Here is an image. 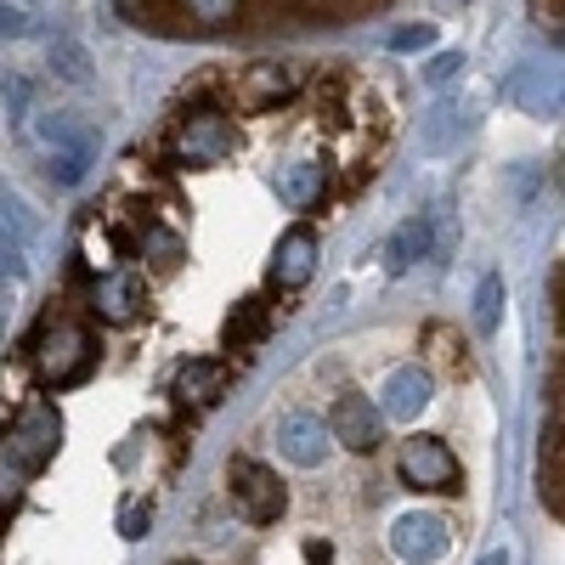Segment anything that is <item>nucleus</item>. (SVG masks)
Returning a JSON list of instances; mask_svg holds the SVG:
<instances>
[{
  "label": "nucleus",
  "instance_id": "3",
  "mask_svg": "<svg viewBox=\"0 0 565 565\" xmlns=\"http://www.w3.org/2000/svg\"><path fill=\"white\" fill-rule=\"evenodd\" d=\"M226 481H232V498H238V509L249 514L255 526H271L277 514H282V481L271 476L266 463H255V458H232L226 463Z\"/></svg>",
  "mask_w": 565,
  "mask_h": 565
},
{
  "label": "nucleus",
  "instance_id": "12",
  "mask_svg": "<svg viewBox=\"0 0 565 565\" xmlns=\"http://www.w3.org/2000/svg\"><path fill=\"white\" fill-rule=\"evenodd\" d=\"M40 136H45V148H52V159H68V164L90 170L97 136H90L85 119H74V114H45V119H40Z\"/></svg>",
  "mask_w": 565,
  "mask_h": 565
},
{
  "label": "nucleus",
  "instance_id": "9",
  "mask_svg": "<svg viewBox=\"0 0 565 565\" xmlns=\"http://www.w3.org/2000/svg\"><path fill=\"white\" fill-rule=\"evenodd\" d=\"M430 391H436V385H430V373H424L418 362H407V367H396L391 380L380 385V413L407 424V418H418L424 407H430Z\"/></svg>",
  "mask_w": 565,
  "mask_h": 565
},
{
  "label": "nucleus",
  "instance_id": "21",
  "mask_svg": "<svg viewBox=\"0 0 565 565\" xmlns=\"http://www.w3.org/2000/svg\"><path fill=\"white\" fill-rule=\"evenodd\" d=\"M277 193H282V204H295V210L317 204V193H322V170H317V164H295V170H282Z\"/></svg>",
  "mask_w": 565,
  "mask_h": 565
},
{
  "label": "nucleus",
  "instance_id": "34",
  "mask_svg": "<svg viewBox=\"0 0 565 565\" xmlns=\"http://www.w3.org/2000/svg\"><path fill=\"white\" fill-rule=\"evenodd\" d=\"M481 565H509V554H503V548H498V554H487V559H481Z\"/></svg>",
  "mask_w": 565,
  "mask_h": 565
},
{
  "label": "nucleus",
  "instance_id": "22",
  "mask_svg": "<svg viewBox=\"0 0 565 565\" xmlns=\"http://www.w3.org/2000/svg\"><path fill=\"white\" fill-rule=\"evenodd\" d=\"M238 7L244 0H181V12L193 23H204V29H226L232 18H238Z\"/></svg>",
  "mask_w": 565,
  "mask_h": 565
},
{
  "label": "nucleus",
  "instance_id": "11",
  "mask_svg": "<svg viewBox=\"0 0 565 565\" xmlns=\"http://www.w3.org/2000/svg\"><path fill=\"white\" fill-rule=\"evenodd\" d=\"M141 300H148V289H141L136 271H103V282L90 289V311L103 322H130L141 311Z\"/></svg>",
  "mask_w": 565,
  "mask_h": 565
},
{
  "label": "nucleus",
  "instance_id": "4",
  "mask_svg": "<svg viewBox=\"0 0 565 565\" xmlns=\"http://www.w3.org/2000/svg\"><path fill=\"white\" fill-rule=\"evenodd\" d=\"M402 481L407 487H424V492H452L458 487V458L447 441L436 436H413L402 447Z\"/></svg>",
  "mask_w": 565,
  "mask_h": 565
},
{
  "label": "nucleus",
  "instance_id": "15",
  "mask_svg": "<svg viewBox=\"0 0 565 565\" xmlns=\"http://www.w3.org/2000/svg\"><path fill=\"white\" fill-rule=\"evenodd\" d=\"M458 136H463V103H458V97H441V103L430 108V119H424V130H418V153L441 159V153H452Z\"/></svg>",
  "mask_w": 565,
  "mask_h": 565
},
{
  "label": "nucleus",
  "instance_id": "24",
  "mask_svg": "<svg viewBox=\"0 0 565 565\" xmlns=\"http://www.w3.org/2000/svg\"><path fill=\"white\" fill-rule=\"evenodd\" d=\"M12 277H23V232L0 221V289H7Z\"/></svg>",
  "mask_w": 565,
  "mask_h": 565
},
{
  "label": "nucleus",
  "instance_id": "29",
  "mask_svg": "<svg viewBox=\"0 0 565 565\" xmlns=\"http://www.w3.org/2000/svg\"><path fill=\"white\" fill-rule=\"evenodd\" d=\"M29 29H34V18L23 7H7V0H0V40H23Z\"/></svg>",
  "mask_w": 565,
  "mask_h": 565
},
{
  "label": "nucleus",
  "instance_id": "35",
  "mask_svg": "<svg viewBox=\"0 0 565 565\" xmlns=\"http://www.w3.org/2000/svg\"><path fill=\"white\" fill-rule=\"evenodd\" d=\"M0 328H7V289H0Z\"/></svg>",
  "mask_w": 565,
  "mask_h": 565
},
{
  "label": "nucleus",
  "instance_id": "31",
  "mask_svg": "<svg viewBox=\"0 0 565 565\" xmlns=\"http://www.w3.org/2000/svg\"><path fill=\"white\" fill-rule=\"evenodd\" d=\"M18 487H23V476H18V469H12V458L0 452V514H7V509L18 503Z\"/></svg>",
  "mask_w": 565,
  "mask_h": 565
},
{
  "label": "nucleus",
  "instance_id": "23",
  "mask_svg": "<svg viewBox=\"0 0 565 565\" xmlns=\"http://www.w3.org/2000/svg\"><path fill=\"white\" fill-rule=\"evenodd\" d=\"M498 311H503V277H481V289H476V328L481 334L498 328Z\"/></svg>",
  "mask_w": 565,
  "mask_h": 565
},
{
  "label": "nucleus",
  "instance_id": "19",
  "mask_svg": "<svg viewBox=\"0 0 565 565\" xmlns=\"http://www.w3.org/2000/svg\"><path fill=\"white\" fill-rule=\"evenodd\" d=\"M424 255H430V221H407L396 238L385 244V271L402 277V271H407L413 260H424Z\"/></svg>",
  "mask_w": 565,
  "mask_h": 565
},
{
  "label": "nucleus",
  "instance_id": "5",
  "mask_svg": "<svg viewBox=\"0 0 565 565\" xmlns=\"http://www.w3.org/2000/svg\"><path fill=\"white\" fill-rule=\"evenodd\" d=\"M328 436H334L340 447H351V452H373L380 436H385V418L373 413L367 396H340L334 407H328Z\"/></svg>",
  "mask_w": 565,
  "mask_h": 565
},
{
  "label": "nucleus",
  "instance_id": "25",
  "mask_svg": "<svg viewBox=\"0 0 565 565\" xmlns=\"http://www.w3.org/2000/svg\"><path fill=\"white\" fill-rule=\"evenodd\" d=\"M430 45H436V23H402V29L391 34V52H396V57L430 52Z\"/></svg>",
  "mask_w": 565,
  "mask_h": 565
},
{
  "label": "nucleus",
  "instance_id": "20",
  "mask_svg": "<svg viewBox=\"0 0 565 565\" xmlns=\"http://www.w3.org/2000/svg\"><path fill=\"white\" fill-rule=\"evenodd\" d=\"M260 334H266V306L244 300L238 311H232V322H226V351H255Z\"/></svg>",
  "mask_w": 565,
  "mask_h": 565
},
{
  "label": "nucleus",
  "instance_id": "8",
  "mask_svg": "<svg viewBox=\"0 0 565 565\" xmlns=\"http://www.w3.org/2000/svg\"><path fill=\"white\" fill-rule=\"evenodd\" d=\"M277 447H282V458H289V463L317 469L328 458V424L311 418V413H282L277 418Z\"/></svg>",
  "mask_w": 565,
  "mask_h": 565
},
{
  "label": "nucleus",
  "instance_id": "36",
  "mask_svg": "<svg viewBox=\"0 0 565 565\" xmlns=\"http://www.w3.org/2000/svg\"><path fill=\"white\" fill-rule=\"evenodd\" d=\"M175 565H193V559H175Z\"/></svg>",
  "mask_w": 565,
  "mask_h": 565
},
{
  "label": "nucleus",
  "instance_id": "7",
  "mask_svg": "<svg viewBox=\"0 0 565 565\" xmlns=\"http://www.w3.org/2000/svg\"><path fill=\"white\" fill-rule=\"evenodd\" d=\"M175 153L193 159V164H215L232 153V125L221 114H186L175 125Z\"/></svg>",
  "mask_w": 565,
  "mask_h": 565
},
{
  "label": "nucleus",
  "instance_id": "32",
  "mask_svg": "<svg viewBox=\"0 0 565 565\" xmlns=\"http://www.w3.org/2000/svg\"><path fill=\"white\" fill-rule=\"evenodd\" d=\"M532 12H537V23H543V29H554V34H559V0H537Z\"/></svg>",
  "mask_w": 565,
  "mask_h": 565
},
{
  "label": "nucleus",
  "instance_id": "1",
  "mask_svg": "<svg viewBox=\"0 0 565 565\" xmlns=\"http://www.w3.org/2000/svg\"><path fill=\"white\" fill-rule=\"evenodd\" d=\"M57 441H63L57 407L52 402H34V407H23V418L12 424V436H7V447H0V452L12 458L18 476H40V469L57 458Z\"/></svg>",
  "mask_w": 565,
  "mask_h": 565
},
{
  "label": "nucleus",
  "instance_id": "16",
  "mask_svg": "<svg viewBox=\"0 0 565 565\" xmlns=\"http://www.w3.org/2000/svg\"><path fill=\"white\" fill-rule=\"evenodd\" d=\"M317 271V238L311 232H289L271 260V282H282V289H300V282Z\"/></svg>",
  "mask_w": 565,
  "mask_h": 565
},
{
  "label": "nucleus",
  "instance_id": "14",
  "mask_svg": "<svg viewBox=\"0 0 565 565\" xmlns=\"http://www.w3.org/2000/svg\"><path fill=\"white\" fill-rule=\"evenodd\" d=\"M295 90V74L282 68V63H255L244 79H238V103L244 108H271V103H282Z\"/></svg>",
  "mask_w": 565,
  "mask_h": 565
},
{
  "label": "nucleus",
  "instance_id": "27",
  "mask_svg": "<svg viewBox=\"0 0 565 565\" xmlns=\"http://www.w3.org/2000/svg\"><path fill=\"white\" fill-rule=\"evenodd\" d=\"M141 249L159 255V266H175V260H181V238H175V232H164V226H148V232H141Z\"/></svg>",
  "mask_w": 565,
  "mask_h": 565
},
{
  "label": "nucleus",
  "instance_id": "2",
  "mask_svg": "<svg viewBox=\"0 0 565 565\" xmlns=\"http://www.w3.org/2000/svg\"><path fill=\"white\" fill-rule=\"evenodd\" d=\"M90 362H97V340H90V328H79V322H57L52 334L40 340V380L45 385H79L85 373H90Z\"/></svg>",
  "mask_w": 565,
  "mask_h": 565
},
{
  "label": "nucleus",
  "instance_id": "26",
  "mask_svg": "<svg viewBox=\"0 0 565 565\" xmlns=\"http://www.w3.org/2000/svg\"><path fill=\"white\" fill-rule=\"evenodd\" d=\"M148 526H153V503H148V498H130V503L119 509V532L136 543V537H148Z\"/></svg>",
  "mask_w": 565,
  "mask_h": 565
},
{
  "label": "nucleus",
  "instance_id": "33",
  "mask_svg": "<svg viewBox=\"0 0 565 565\" xmlns=\"http://www.w3.org/2000/svg\"><path fill=\"white\" fill-rule=\"evenodd\" d=\"M306 559L311 565H334V548H328V543H306Z\"/></svg>",
  "mask_w": 565,
  "mask_h": 565
},
{
  "label": "nucleus",
  "instance_id": "18",
  "mask_svg": "<svg viewBox=\"0 0 565 565\" xmlns=\"http://www.w3.org/2000/svg\"><path fill=\"white\" fill-rule=\"evenodd\" d=\"M537 487H543V509H548V514H565V492H559V413L548 418V430H543Z\"/></svg>",
  "mask_w": 565,
  "mask_h": 565
},
{
  "label": "nucleus",
  "instance_id": "10",
  "mask_svg": "<svg viewBox=\"0 0 565 565\" xmlns=\"http://www.w3.org/2000/svg\"><path fill=\"white\" fill-rule=\"evenodd\" d=\"M509 97L521 103L526 114H559V79H554L548 63L526 57V63H514V74H509Z\"/></svg>",
  "mask_w": 565,
  "mask_h": 565
},
{
  "label": "nucleus",
  "instance_id": "6",
  "mask_svg": "<svg viewBox=\"0 0 565 565\" xmlns=\"http://www.w3.org/2000/svg\"><path fill=\"white\" fill-rule=\"evenodd\" d=\"M391 548H396L402 565H436L447 554V526L436 514H402L391 526Z\"/></svg>",
  "mask_w": 565,
  "mask_h": 565
},
{
  "label": "nucleus",
  "instance_id": "28",
  "mask_svg": "<svg viewBox=\"0 0 565 565\" xmlns=\"http://www.w3.org/2000/svg\"><path fill=\"white\" fill-rule=\"evenodd\" d=\"M29 97H34V90H29V79H23V74H7V85H0V103H7L12 125L29 114Z\"/></svg>",
  "mask_w": 565,
  "mask_h": 565
},
{
  "label": "nucleus",
  "instance_id": "30",
  "mask_svg": "<svg viewBox=\"0 0 565 565\" xmlns=\"http://www.w3.org/2000/svg\"><path fill=\"white\" fill-rule=\"evenodd\" d=\"M452 74H463V52H447V57H436L430 68H424V85H452Z\"/></svg>",
  "mask_w": 565,
  "mask_h": 565
},
{
  "label": "nucleus",
  "instance_id": "17",
  "mask_svg": "<svg viewBox=\"0 0 565 565\" xmlns=\"http://www.w3.org/2000/svg\"><path fill=\"white\" fill-rule=\"evenodd\" d=\"M45 63H52V74L63 79V85H90V52L74 40V34H52V45H45Z\"/></svg>",
  "mask_w": 565,
  "mask_h": 565
},
{
  "label": "nucleus",
  "instance_id": "13",
  "mask_svg": "<svg viewBox=\"0 0 565 565\" xmlns=\"http://www.w3.org/2000/svg\"><path fill=\"white\" fill-rule=\"evenodd\" d=\"M226 385H232V367H226V362H186V367L175 373V396H181V402H199V407L221 402Z\"/></svg>",
  "mask_w": 565,
  "mask_h": 565
}]
</instances>
